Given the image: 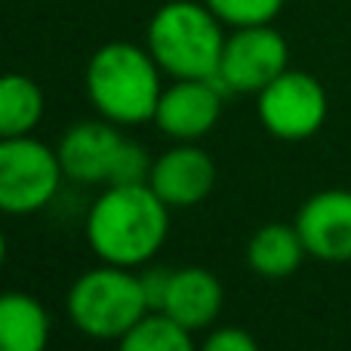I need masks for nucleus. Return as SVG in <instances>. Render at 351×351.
<instances>
[{"label": "nucleus", "mask_w": 351, "mask_h": 351, "mask_svg": "<svg viewBox=\"0 0 351 351\" xmlns=\"http://www.w3.org/2000/svg\"><path fill=\"white\" fill-rule=\"evenodd\" d=\"M170 237V206L148 182L105 185L86 213V243L99 262L139 268Z\"/></svg>", "instance_id": "obj_1"}, {"label": "nucleus", "mask_w": 351, "mask_h": 351, "mask_svg": "<svg viewBox=\"0 0 351 351\" xmlns=\"http://www.w3.org/2000/svg\"><path fill=\"white\" fill-rule=\"evenodd\" d=\"M84 86L99 117L117 127H139L154 121L164 93V71L148 47L142 49L136 43L114 40L93 53Z\"/></svg>", "instance_id": "obj_2"}, {"label": "nucleus", "mask_w": 351, "mask_h": 351, "mask_svg": "<svg viewBox=\"0 0 351 351\" xmlns=\"http://www.w3.org/2000/svg\"><path fill=\"white\" fill-rule=\"evenodd\" d=\"M216 12L194 0H170L148 22L145 47L173 80H213L225 49Z\"/></svg>", "instance_id": "obj_3"}, {"label": "nucleus", "mask_w": 351, "mask_h": 351, "mask_svg": "<svg viewBox=\"0 0 351 351\" xmlns=\"http://www.w3.org/2000/svg\"><path fill=\"white\" fill-rule=\"evenodd\" d=\"M65 308L77 333L99 342H117L142 317L152 315L142 274L108 262L84 271L68 287Z\"/></svg>", "instance_id": "obj_4"}, {"label": "nucleus", "mask_w": 351, "mask_h": 351, "mask_svg": "<svg viewBox=\"0 0 351 351\" xmlns=\"http://www.w3.org/2000/svg\"><path fill=\"white\" fill-rule=\"evenodd\" d=\"M62 182L65 173L56 148L34 136L0 139V213L34 216L53 204Z\"/></svg>", "instance_id": "obj_5"}, {"label": "nucleus", "mask_w": 351, "mask_h": 351, "mask_svg": "<svg viewBox=\"0 0 351 351\" xmlns=\"http://www.w3.org/2000/svg\"><path fill=\"white\" fill-rule=\"evenodd\" d=\"M256 111L274 139L305 142L327 123L330 99L315 74L287 68L265 90L256 93Z\"/></svg>", "instance_id": "obj_6"}, {"label": "nucleus", "mask_w": 351, "mask_h": 351, "mask_svg": "<svg viewBox=\"0 0 351 351\" xmlns=\"http://www.w3.org/2000/svg\"><path fill=\"white\" fill-rule=\"evenodd\" d=\"M290 68V47L284 34L271 25L234 28L225 37V49L219 59L216 84L222 93H262L274 77Z\"/></svg>", "instance_id": "obj_7"}, {"label": "nucleus", "mask_w": 351, "mask_h": 351, "mask_svg": "<svg viewBox=\"0 0 351 351\" xmlns=\"http://www.w3.org/2000/svg\"><path fill=\"white\" fill-rule=\"evenodd\" d=\"M222 96L216 80H173L160 93L154 127L173 142H200L222 117Z\"/></svg>", "instance_id": "obj_8"}, {"label": "nucleus", "mask_w": 351, "mask_h": 351, "mask_svg": "<svg viewBox=\"0 0 351 351\" xmlns=\"http://www.w3.org/2000/svg\"><path fill=\"white\" fill-rule=\"evenodd\" d=\"M123 136L111 121H84L65 130L56 145L62 173L77 185H111L117 154L123 148Z\"/></svg>", "instance_id": "obj_9"}, {"label": "nucleus", "mask_w": 351, "mask_h": 351, "mask_svg": "<svg viewBox=\"0 0 351 351\" xmlns=\"http://www.w3.org/2000/svg\"><path fill=\"white\" fill-rule=\"evenodd\" d=\"M216 160L197 142H176L164 154H158L148 173V185L170 210L194 206L210 197L216 188Z\"/></svg>", "instance_id": "obj_10"}, {"label": "nucleus", "mask_w": 351, "mask_h": 351, "mask_svg": "<svg viewBox=\"0 0 351 351\" xmlns=\"http://www.w3.org/2000/svg\"><path fill=\"white\" fill-rule=\"evenodd\" d=\"M296 231L308 256L321 262H351V191L327 188L299 206Z\"/></svg>", "instance_id": "obj_11"}, {"label": "nucleus", "mask_w": 351, "mask_h": 351, "mask_svg": "<svg viewBox=\"0 0 351 351\" xmlns=\"http://www.w3.org/2000/svg\"><path fill=\"white\" fill-rule=\"evenodd\" d=\"M225 302L222 280L206 268H176L167 278V290L160 299V315H167L179 327L191 330H206L216 324L219 311Z\"/></svg>", "instance_id": "obj_12"}, {"label": "nucleus", "mask_w": 351, "mask_h": 351, "mask_svg": "<svg viewBox=\"0 0 351 351\" xmlns=\"http://www.w3.org/2000/svg\"><path fill=\"white\" fill-rule=\"evenodd\" d=\"M49 311L31 293H0V351H47Z\"/></svg>", "instance_id": "obj_13"}, {"label": "nucleus", "mask_w": 351, "mask_h": 351, "mask_svg": "<svg viewBox=\"0 0 351 351\" xmlns=\"http://www.w3.org/2000/svg\"><path fill=\"white\" fill-rule=\"evenodd\" d=\"M305 256H308V250H305L296 225H284V222L262 225L247 243V265L259 278H271V280L290 278L293 271H299Z\"/></svg>", "instance_id": "obj_14"}, {"label": "nucleus", "mask_w": 351, "mask_h": 351, "mask_svg": "<svg viewBox=\"0 0 351 351\" xmlns=\"http://www.w3.org/2000/svg\"><path fill=\"white\" fill-rule=\"evenodd\" d=\"M43 90L28 74H0V139L31 136L43 121Z\"/></svg>", "instance_id": "obj_15"}, {"label": "nucleus", "mask_w": 351, "mask_h": 351, "mask_svg": "<svg viewBox=\"0 0 351 351\" xmlns=\"http://www.w3.org/2000/svg\"><path fill=\"white\" fill-rule=\"evenodd\" d=\"M117 351H197V346L191 330L179 327L160 311H152L117 339Z\"/></svg>", "instance_id": "obj_16"}, {"label": "nucleus", "mask_w": 351, "mask_h": 351, "mask_svg": "<svg viewBox=\"0 0 351 351\" xmlns=\"http://www.w3.org/2000/svg\"><path fill=\"white\" fill-rule=\"evenodd\" d=\"M204 3L228 28H250V25H271L287 0H204Z\"/></svg>", "instance_id": "obj_17"}, {"label": "nucleus", "mask_w": 351, "mask_h": 351, "mask_svg": "<svg viewBox=\"0 0 351 351\" xmlns=\"http://www.w3.org/2000/svg\"><path fill=\"white\" fill-rule=\"evenodd\" d=\"M154 158H148V152L139 145V142H123L121 154H117L114 164V176H111V185H139V182H148V173H152Z\"/></svg>", "instance_id": "obj_18"}, {"label": "nucleus", "mask_w": 351, "mask_h": 351, "mask_svg": "<svg viewBox=\"0 0 351 351\" xmlns=\"http://www.w3.org/2000/svg\"><path fill=\"white\" fill-rule=\"evenodd\" d=\"M197 351H259V342L243 327H216L213 333H206Z\"/></svg>", "instance_id": "obj_19"}, {"label": "nucleus", "mask_w": 351, "mask_h": 351, "mask_svg": "<svg viewBox=\"0 0 351 351\" xmlns=\"http://www.w3.org/2000/svg\"><path fill=\"white\" fill-rule=\"evenodd\" d=\"M6 237H3V231H0V268H3V262H6Z\"/></svg>", "instance_id": "obj_20"}]
</instances>
